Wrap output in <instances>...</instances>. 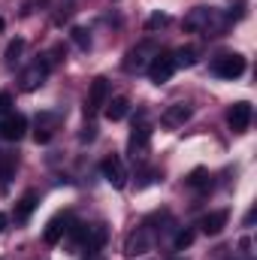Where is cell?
Masks as SVG:
<instances>
[{"label":"cell","instance_id":"cell-1","mask_svg":"<svg viewBox=\"0 0 257 260\" xmlns=\"http://www.w3.org/2000/svg\"><path fill=\"white\" fill-rule=\"evenodd\" d=\"M224 24H227V18L218 9H212V6H197V9H191L185 15V30H191V34L215 37V34L224 30Z\"/></svg>","mask_w":257,"mask_h":260},{"label":"cell","instance_id":"cell-2","mask_svg":"<svg viewBox=\"0 0 257 260\" xmlns=\"http://www.w3.org/2000/svg\"><path fill=\"white\" fill-rule=\"evenodd\" d=\"M148 151H151V127L145 121L133 124L130 130V139H127V154L133 164H145L148 160Z\"/></svg>","mask_w":257,"mask_h":260},{"label":"cell","instance_id":"cell-3","mask_svg":"<svg viewBox=\"0 0 257 260\" xmlns=\"http://www.w3.org/2000/svg\"><path fill=\"white\" fill-rule=\"evenodd\" d=\"M157 55H160V49H157L151 40H145V43L133 46V49L127 52V58H124V70H127V73H145L148 64H151Z\"/></svg>","mask_w":257,"mask_h":260},{"label":"cell","instance_id":"cell-4","mask_svg":"<svg viewBox=\"0 0 257 260\" xmlns=\"http://www.w3.org/2000/svg\"><path fill=\"white\" fill-rule=\"evenodd\" d=\"M49 73H52V58L43 55L40 61H34V64L21 73V91H37V88L49 79Z\"/></svg>","mask_w":257,"mask_h":260},{"label":"cell","instance_id":"cell-5","mask_svg":"<svg viewBox=\"0 0 257 260\" xmlns=\"http://www.w3.org/2000/svg\"><path fill=\"white\" fill-rule=\"evenodd\" d=\"M100 173H103V179H106L115 191H121V188L127 185V170H124V160H121L118 154H109V157L100 164Z\"/></svg>","mask_w":257,"mask_h":260},{"label":"cell","instance_id":"cell-6","mask_svg":"<svg viewBox=\"0 0 257 260\" xmlns=\"http://www.w3.org/2000/svg\"><path fill=\"white\" fill-rule=\"evenodd\" d=\"M212 73L221 79H239L245 73V58L242 55H221V58H215Z\"/></svg>","mask_w":257,"mask_h":260},{"label":"cell","instance_id":"cell-7","mask_svg":"<svg viewBox=\"0 0 257 260\" xmlns=\"http://www.w3.org/2000/svg\"><path fill=\"white\" fill-rule=\"evenodd\" d=\"M148 79L154 82V85H164V82H170L173 79V73H176V64H173V55H157L151 64H148Z\"/></svg>","mask_w":257,"mask_h":260},{"label":"cell","instance_id":"cell-8","mask_svg":"<svg viewBox=\"0 0 257 260\" xmlns=\"http://www.w3.org/2000/svg\"><path fill=\"white\" fill-rule=\"evenodd\" d=\"M24 130H27V118H24V115H18V112L3 115V121H0V136H3L6 142H18V139L24 136Z\"/></svg>","mask_w":257,"mask_h":260},{"label":"cell","instance_id":"cell-9","mask_svg":"<svg viewBox=\"0 0 257 260\" xmlns=\"http://www.w3.org/2000/svg\"><path fill=\"white\" fill-rule=\"evenodd\" d=\"M106 97H109V85H106V79H94V82H91V91H88V103H85L88 118L97 115V112L106 106Z\"/></svg>","mask_w":257,"mask_h":260},{"label":"cell","instance_id":"cell-10","mask_svg":"<svg viewBox=\"0 0 257 260\" xmlns=\"http://www.w3.org/2000/svg\"><path fill=\"white\" fill-rule=\"evenodd\" d=\"M61 124V115L58 112H40L37 115V130H34V139L40 145H46L52 136H55V127Z\"/></svg>","mask_w":257,"mask_h":260},{"label":"cell","instance_id":"cell-11","mask_svg":"<svg viewBox=\"0 0 257 260\" xmlns=\"http://www.w3.org/2000/svg\"><path fill=\"white\" fill-rule=\"evenodd\" d=\"M227 121H230L233 133H245V130H248V124H251V103H248V100H239V103H233V106H230V115H227Z\"/></svg>","mask_w":257,"mask_h":260},{"label":"cell","instance_id":"cell-12","mask_svg":"<svg viewBox=\"0 0 257 260\" xmlns=\"http://www.w3.org/2000/svg\"><path fill=\"white\" fill-rule=\"evenodd\" d=\"M191 115H194V109L188 106V103H173V106H167V109H164L160 124H164V127H182Z\"/></svg>","mask_w":257,"mask_h":260},{"label":"cell","instance_id":"cell-13","mask_svg":"<svg viewBox=\"0 0 257 260\" xmlns=\"http://www.w3.org/2000/svg\"><path fill=\"white\" fill-rule=\"evenodd\" d=\"M148 248H151V233H148V227L142 224V227H136V230L127 236V245H124V251H127L130 257H136V254H145Z\"/></svg>","mask_w":257,"mask_h":260},{"label":"cell","instance_id":"cell-14","mask_svg":"<svg viewBox=\"0 0 257 260\" xmlns=\"http://www.w3.org/2000/svg\"><path fill=\"white\" fill-rule=\"evenodd\" d=\"M106 236H109V233H106V224H91V227H88L85 242H82V248L88 251V257H91V254H97V251L106 245Z\"/></svg>","mask_w":257,"mask_h":260},{"label":"cell","instance_id":"cell-15","mask_svg":"<svg viewBox=\"0 0 257 260\" xmlns=\"http://www.w3.org/2000/svg\"><path fill=\"white\" fill-rule=\"evenodd\" d=\"M227 218H230V215H227V209H218V212H209V215L203 218V224H200V227H203V233H206V236H218V233L227 227Z\"/></svg>","mask_w":257,"mask_h":260},{"label":"cell","instance_id":"cell-16","mask_svg":"<svg viewBox=\"0 0 257 260\" xmlns=\"http://www.w3.org/2000/svg\"><path fill=\"white\" fill-rule=\"evenodd\" d=\"M70 221H73L70 215H58V218H52V221H49V227H46V233H43V239H46L49 245L61 242V236H64L67 230H70V227H67Z\"/></svg>","mask_w":257,"mask_h":260},{"label":"cell","instance_id":"cell-17","mask_svg":"<svg viewBox=\"0 0 257 260\" xmlns=\"http://www.w3.org/2000/svg\"><path fill=\"white\" fill-rule=\"evenodd\" d=\"M130 112V100L124 94H118V97H112L109 103H106V118L109 121H124Z\"/></svg>","mask_w":257,"mask_h":260},{"label":"cell","instance_id":"cell-18","mask_svg":"<svg viewBox=\"0 0 257 260\" xmlns=\"http://www.w3.org/2000/svg\"><path fill=\"white\" fill-rule=\"evenodd\" d=\"M37 203H40V197H37V191H27V194L18 200V206H15V221L18 224H24L30 215H34V209H37Z\"/></svg>","mask_w":257,"mask_h":260},{"label":"cell","instance_id":"cell-19","mask_svg":"<svg viewBox=\"0 0 257 260\" xmlns=\"http://www.w3.org/2000/svg\"><path fill=\"white\" fill-rule=\"evenodd\" d=\"M15 167H18L15 154H12V151H0V185H9V182H12Z\"/></svg>","mask_w":257,"mask_h":260},{"label":"cell","instance_id":"cell-20","mask_svg":"<svg viewBox=\"0 0 257 260\" xmlns=\"http://www.w3.org/2000/svg\"><path fill=\"white\" fill-rule=\"evenodd\" d=\"M21 55H24V40L21 37H15V40H9V46H6V64L9 67H15L18 61H21Z\"/></svg>","mask_w":257,"mask_h":260},{"label":"cell","instance_id":"cell-21","mask_svg":"<svg viewBox=\"0 0 257 260\" xmlns=\"http://www.w3.org/2000/svg\"><path fill=\"white\" fill-rule=\"evenodd\" d=\"M173 64H176V70H179V67H194L197 64V52H194L191 46L176 49V52H173Z\"/></svg>","mask_w":257,"mask_h":260},{"label":"cell","instance_id":"cell-22","mask_svg":"<svg viewBox=\"0 0 257 260\" xmlns=\"http://www.w3.org/2000/svg\"><path fill=\"white\" fill-rule=\"evenodd\" d=\"M73 43H76L82 52H88V49H91V34H88L85 27H73Z\"/></svg>","mask_w":257,"mask_h":260},{"label":"cell","instance_id":"cell-23","mask_svg":"<svg viewBox=\"0 0 257 260\" xmlns=\"http://www.w3.org/2000/svg\"><path fill=\"white\" fill-rule=\"evenodd\" d=\"M191 242H194V233H191V230H179V233H176V239H173V248H176V251H185Z\"/></svg>","mask_w":257,"mask_h":260},{"label":"cell","instance_id":"cell-24","mask_svg":"<svg viewBox=\"0 0 257 260\" xmlns=\"http://www.w3.org/2000/svg\"><path fill=\"white\" fill-rule=\"evenodd\" d=\"M170 24V15L167 12H154L148 21H145V30H157V27H167Z\"/></svg>","mask_w":257,"mask_h":260},{"label":"cell","instance_id":"cell-25","mask_svg":"<svg viewBox=\"0 0 257 260\" xmlns=\"http://www.w3.org/2000/svg\"><path fill=\"white\" fill-rule=\"evenodd\" d=\"M188 185H194V188H209V173L206 170H194L191 176H188Z\"/></svg>","mask_w":257,"mask_h":260},{"label":"cell","instance_id":"cell-26","mask_svg":"<svg viewBox=\"0 0 257 260\" xmlns=\"http://www.w3.org/2000/svg\"><path fill=\"white\" fill-rule=\"evenodd\" d=\"M9 112H12V94L0 91V115H9Z\"/></svg>","mask_w":257,"mask_h":260},{"label":"cell","instance_id":"cell-27","mask_svg":"<svg viewBox=\"0 0 257 260\" xmlns=\"http://www.w3.org/2000/svg\"><path fill=\"white\" fill-rule=\"evenodd\" d=\"M94 124H88V127H85V133H82V142H91V139H94V136H97V133H94Z\"/></svg>","mask_w":257,"mask_h":260},{"label":"cell","instance_id":"cell-28","mask_svg":"<svg viewBox=\"0 0 257 260\" xmlns=\"http://www.w3.org/2000/svg\"><path fill=\"white\" fill-rule=\"evenodd\" d=\"M6 224H9V218H6V215H3V212H0V233H3V230H6Z\"/></svg>","mask_w":257,"mask_h":260},{"label":"cell","instance_id":"cell-29","mask_svg":"<svg viewBox=\"0 0 257 260\" xmlns=\"http://www.w3.org/2000/svg\"><path fill=\"white\" fill-rule=\"evenodd\" d=\"M88 260H103V257H97V254H91V257H88Z\"/></svg>","mask_w":257,"mask_h":260},{"label":"cell","instance_id":"cell-30","mask_svg":"<svg viewBox=\"0 0 257 260\" xmlns=\"http://www.w3.org/2000/svg\"><path fill=\"white\" fill-rule=\"evenodd\" d=\"M0 30H3V18H0Z\"/></svg>","mask_w":257,"mask_h":260}]
</instances>
